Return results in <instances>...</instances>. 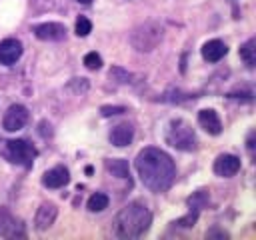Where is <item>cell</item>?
I'll return each mask as SVG.
<instances>
[{"label":"cell","mask_w":256,"mask_h":240,"mask_svg":"<svg viewBox=\"0 0 256 240\" xmlns=\"http://www.w3.org/2000/svg\"><path fill=\"white\" fill-rule=\"evenodd\" d=\"M240 170V158L234 154H220L214 160V174L220 178H232Z\"/></svg>","instance_id":"ba28073f"},{"label":"cell","mask_w":256,"mask_h":240,"mask_svg":"<svg viewBox=\"0 0 256 240\" xmlns=\"http://www.w3.org/2000/svg\"><path fill=\"white\" fill-rule=\"evenodd\" d=\"M34 34L40 40H50V42H60L66 38V28L60 22H44L34 26Z\"/></svg>","instance_id":"30bf717a"},{"label":"cell","mask_w":256,"mask_h":240,"mask_svg":"<svg viewBox=\"0 0 256 240\" xmlns=\"http://www.w3.org/2000/svg\"><path fill=\"white\" fill-rule=\"evenodd\" d=\"M0 236L4 238L24 236V224L4 206H0Z\"/></svg>","instance_id":"52a82bcc"},{"label":"cell","mask_w":256,"mask_h":240,"mask_svg":"<svg viewBox=\"0 0 256 240\" xmlns=\"http://www.w3.org/2000/svg\"><path fill=\"white\" fill-rule=\"evenodd\" d=\"M166 142L170 146H174L176 150H184V152L196 150V146H198L194 128L186 120H182V118H176V120H172L168 124V128H166Z\"/></svg>","instance_id":"3957f363"},{"label":"cell","mask_w":256,"mask_h":240,"mask_svg":"<svg viewBox=\"0 0 256 240\" xmlns=\"http://www.w3.org/2000/svg\"><path fill=\"white\" fill-rule=\"evenodd\" d=\"M108 196L106 194H102V192H96V194H92L90 198H88V210L90 212H102L104 208H108Z\"/></svg>","instance_id":"d6986e66"},{"label":"cell","mask_w":256,"mask_h":240,"mask_svg":"<svg viewBox=\"0 0 256 240\" xmlns=\"http://www.w3.org/2000/svg\"><path fill=\"white\" fill-rule=\"evenodd\" d=\"M134 166L138 170L142 184L152 192L168 190L176 178V166L170 154L154 146L140 150L134 160Z\"/></svg>","instance_id":"6da1fadb"},{"label":"cell","mask_w":256,"mask_h":240,"mask_svg":"<svg viewBox=\"0 0 256 240\" xmlns=\"http://www.w3.org/2000/svg\"><path fill=\"white\" fill-rule=\"evenodd\" d=\"M68 180H70V174L64 166H54L48 172H44V176H42V184L46 188H62L68 184Z\"/></svg>","instance_id":"7c38bea8"},{"label":"cell","mask_w":256,"mask_h":240,"mask_svg":"<svg viewBox=\"0 0 256 240\" xmlns=\"http://www.w3.org/2000/svg\"><path fill=\"white\" fill-rule=\"evenodd\" d=\"M162 36H164V30L158 22H144L132 30L130 44L138 52H152L162 42Z\"/></svg>","instance_id":"277c9868"},{"label":"cell","mask_w":256,"mask_h":240,"mask_svg":"<svg viewBox=\"0 0 256 240\" xmlns=\"http://www.w3.org/2000/svg\"><path fill=\"white\" fill-rule=\"evenodd\" d=\"M76 2H80V4H90L92 0H76Z\"/></svg>","instance_id":"cb8c5ba5"},{"label":"cell","mask_w":256,"mask_h":240,"mask_svg":"<svg viewBox=\"0 0 256 240\" xmlns=\"http://www.w3.org/2000/svg\"><path fill=\"white\" fill-rule=\"evenodd\" d=\"M240 58L244 60V64H246L248 68H254V64H256V40H254V38L246 40V42L240 46Z\"/></svg>","instance_id":"2e32d148"},{"label":"cell","mask_w":256,"mask_h":240,"mask_svg":"<svg viewBox=\"0 0 256 240\" xmlns=\"http://www.w3.org/2000/svg\"><path fill=\"white\" fill-rule=\"evenodd\" d=\"M198 124H200L208 134H214V136H216V134L222 132V122H220L216 110H212V108H204V110L198 112Z\"/></svg>","instance_id":"4fadbf2b"},{"label":"cell","mask_w":256,"mask_h":240,"mask_svg":"<svg viewBox=\"0 0 256 240\" xmlns=\"http://www.w3.org/2000/svg\"><path fill=\"white\" fill-rule=\"evenodd\" d=\"M152 224L150 210L140 202L126 204L114 218V234L120 238H138Z\"/></svg>","instance_id":"7a4b0ae2"},{"label":"cell","mask_w":256,"mask_h":240,"mask_svg":"<svg viewBox=\"0 0 256 240\" xmlns=\"http://www.w3.org/2000/svg\"><path fill=\"white\" fill-rule=\"evenodd\" d=\"M106 170H108L112 176H116V178H128V176H130L128 164H126V160H122V158L106 160Z\"/></svg>","instance_id":"e0dca14e"},{"label":"cell","mask_w":256,"mask_h":240,"mask_svg":"<svg viewBox=\"0 0 256 240\" xmlns=\"http://www.w3.org/2000/svg\"><path fill=\"white\" fill-rule=\"evenodd\" d=\"M22 42L16 38H6L0 42V64L2 66H12L20 56H22Z\"/></svg>","instance_id":"9c48e42d"},{"label":"cell","mask_w":256,"mask_h":240,"mask_svg":"<svg viewBox=\"0 0 256 240\" xmlns=\"http://www.w3.org/2000/svg\"><path fill=\"white\" fill-rule=\"evenodd\" d=\"M56 216H58V208H56L52 202H44V204H40V208L36 210L34 224H36L38 230H46V228H50V226L54 224Z\"/></svg>","instance_id":"8fae6325"},{"label":"cell","mask_w":256,"mask_h":240,"mask_svg":"<svg viewBox=\"0 0 256 240\" xmlns=\"http://www.w3.org/2000/svg\"><path fill=\"white\" fill-rule=\"evenodd\" d=\"M0 154L8 162H12V164H18V166H24V168H32L34 158L38 156V150L28 140L20 138V140H8V142H4Z\"/></svg>","instance_id":"5b68a950"},{"label":"cell","mask_w":256,"mask_h":240,"mask_svg":"<svg viewBox=\"0 0 256 240\" xmlns=\"http://www.w3.org/2000/svg\"><path fill=\"white\" fill-rule=\"evenodd\" d=\"M28 122V108L22 106V104H12L6 112H4V118H2V128L6 132H16V130H22Z\"/></svg>","instance_id":"8992f818"},{"label":"cell","mask_w":256,"mask_h":240,"mask_svg":"<svg viewBox=\"0 0 256 240\" xmlns=\"http://www.w3.org/2000/svg\"><path fill=\"white\" fill-rule=\"evenodd\" d=\"M92 32V22L88 20V18H84V16H80L78 20H76V34L78 36H88Z\"/></svg>","instance_id":"ffe728a7"},{"label":"cell","mask_w":256,"mask_h":240,"mask_svg":"<svg viewBox=\"0 0 256 240\" xmlns=\"http://www.w3.org/2000/svg\"><path fill=\"white\" fill-rule=\"evenodd\" d=\"M84 66H86L88 70H98V68L102 66V58H100V54H96V52H88V54L84 56Z\"/></svg>","instance_id":"44dd1931"},{"label":"cell","mask_w":256,"mask_h":240,"mask_svg":"<svg viewBox=\"0 0 256 240\" xmlns=\"http://www.w3.org/2000/svg\"><path fill=\"white\" fill-rule=\"evenodd\" d=\"M206 204H208V192H206V190H198V192H194V194L188 198L190 212H196V214H198Z\"/></svg>","instance_id":"ac0fdd59"},{"label":"cell","mask_w":256,"mask_h":240,"mask_svg":"<svg viewBox=\"0 0 256 240\" xmlns=\"http://www.w3.org/2000/svg\"><path fill=\"white\" fill-rule=\"evenodd\" d=\"M132 138H134V126L128 124V122H122V124L114 126L112 132H110V142L114 146H118V148L128 146L132 142Z\"/></svg>","instance_id":"5bb4252c"},{"label":"cell","mask_w":256,"mask_h":240,"mask_svg":"<svg viewBox=\"0 0 256 240\" xmlns=\"http://www.w3.org/2000/svg\"><path fill=\"white\" fill-rule=\"evenodd\" d=\"M122 112H126L124 106H102V108H100V114H102L104 118H108V116H118V114H122Z\"/></svg>","instance_id":"7402d4cb"},{"label":"cell","mask_w":256,"mask_h":240,"mask_svg":"<svg viewBox=\"0 0 256 240\" xmlns=\"http://www.w3.org/2000/svg\"><path fill=\"white\" fill-rule=\"evenodd\" d=\"M248 150H250V154H252V150H254V132H252L250 138H248Z\"/></svg>","instance_id":"603a6c76"},{"label":"cell","mask_w":256,"mask_h":240,"mask_svg":"<svg viewBox=\"0 0 256 240\" xmlns=\"http://www.w3.org/2000/svg\"><path fill=\"white\" fill-rule=\"evenodd\" d=\"M226 52H228V46H226L222 40H218V38L208 40V42L202 46V58L208 60V62H218V60H222V58L226 56Z\"/></svg>","instance_id":"9a60e30c"}]
</instances>
